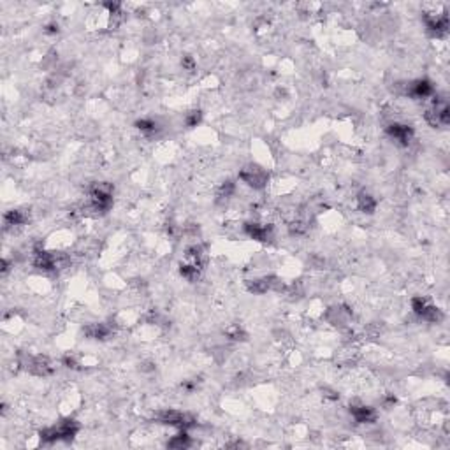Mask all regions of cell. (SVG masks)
I'll return each mask as SVG.
<instances>
[{
  "label": "cell",
  "instance_id": "cell-1",
  "mask_svg": "<svg viewBox=\"0 0 450 450\" xmlns=\"http://www.w3.org/2000/svg\"><path fill=\"white\" fill-rule=\"evenodd\" d=\"M239 176H241V180L245 181V183H248L250 187H253V188H262L264 185L267 183L266 171L261 167H257V166H250V167L243 169Z\"/></svg>",
  "mask_w": 450,
  "mask_h": 450
},
{
  "label": "cell",
  "instance_id": "cell-2",
  "mask_svg": "<svg viewBox=\"0 0 450 450\" xmlns=\"http://www.w3.org/2000/svg\"><path fill=\"white\" fill-rule=\"evenodd\" d=\"M387 134L401 144H408L412 141V138H414V130H412V127L401 125V123H390V125L387 127Z\"/></svg>",
  "mask_w": 450,
  "mask_h": 450
},
{
  "label": "cell",
  "instance_id": "cell-3",
  "mask_svg": "<svg viewBox=\"0 0 450 450\" xmlns=\"http://www.w3.org/2000/svg\"><path fill=\"white\" fill-rule=\"evenodd\" d=\"M350 414L354 415V419H356L359 424L373 422V420L377 419L373 408L364 406V404H354V406H350Z\"/></svg>",
  "mask_w": 450,
  "mask_h": 450
},
{
  "label": "cell",
  "instance_id": "cell-4",
  "mask_svg": "<svg viewBox=\"0 0 450 450\" xmlns=\"http://www.w3.org/2000/svg\"><path fill=\"white\" fill-rule=\"evenodd\" d=\"M357 206L361 211L373 213L375 208H377V202H375V199L371 195H367V193H361V195L357 197Z\"/></svg>",
  "mask_w": 450,
  "mask_h": 450
},
{
  "label": "cell",
  "instance_id": "cell-5",
  "mask_svg": "<svg viewBox=\"0 0 450 450\" xmlns=\"http://www.w3.org/2000/svg\"><path fill=\"white\" fill-rule=\"evenodd\" d=\"M4 220H6L7 225H23L25 222H27V217L19 211V209H11V211H7L6 214H4Z\"/></svg>",
  "mask_w": 450,
  "mask_h": 450
},
{
  "label": "cell",
  "instance_id": "cell-6",
  "mask_svg": "<svg viewBox=\"0 0 450 450\" xmlns=\"http://www.w3.org/2000/svg\"><path fill=\"white\" fill-rule=\"evenodd\" d=\"M167 445H169V447H172V448H183V447H187V445H188V436L185 435V433H181V435L174 436V438L169 441Z\"/></svg>",
  "mask_w": 450,
  "mask_h": 450
}]
</instances>
